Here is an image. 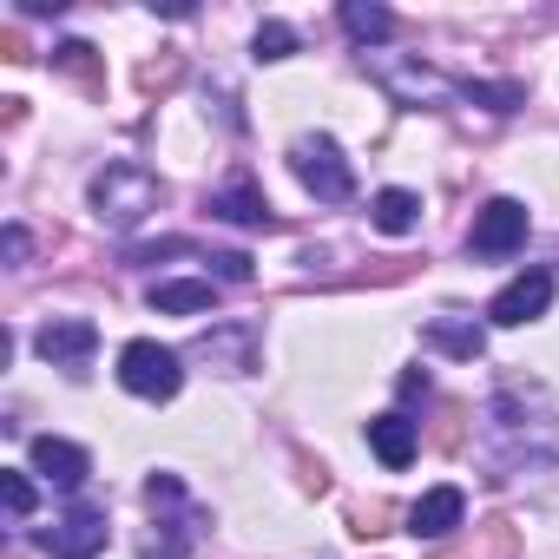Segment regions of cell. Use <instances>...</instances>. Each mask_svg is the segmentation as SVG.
I'll return each instance as SVG.
<instances>
[{"label":"cell","instance_id":"1","mask_svg":"<svg viewBox=\"0 0 559 559\" xmlns=\"http://www.w3.org/2000/svg\"><path fill=\"white\" fill-rule=\"evenodd\" d=\"M158 198H165V185H158L145 165H106V171L93 178V211H99V224H112V230L145 224V217L158 211Z\"/></svg>","mask_w":559,"mask_h":559},{"label":"cell","instance_id":"2","mask_svg":"<svg viewBox=\"0 0 559 559\" xmlns=\"http://www.w3.org/2000/svg\"><path fill=\"white\" fill-rule=\"evenodd\" d=\"M290 165H297L304 191H310V198H323V204H343V198L356 191V171H349V158H343V145H336L330 132L297 139V145H290Z\"/></svg>","mask_w":559,"mask_h":559},{"label":"cell","instance_id":"3","mask_svg":"<svg viewBox=\"0 0 559 559\" xmlns=\"http://www.w3.org/2000/svg\"><path fill=\"white\" fill-rule=\"evenodd\" d=\"M119 382H126V395H139V402H171V395L185 389V369H178V356L158 349V343H126V349H119Z\"/></svg>","mask_w":559,"mask_h":559},{"label":"cell","instance_id":"4","mask_svg":"<svg viewBox=\"0 0 559 559\" xmlns=\"http://www.w3.org/2000/svg\"><path fill=\"white\" fill-rule=\"evenodd\" d=\"M520 243H526V204L520 198H493L474 211V230H467L474 257H513Z\"/></svg>","mask_w":559,"mask_h":559},{"label":"cell","instance_id":"5","mask_svg":"<svg viewBox=\"0 0 559 559\" xmlns=\"http://www.w3.org/2000/svg\"><path fill=\"white\" fill-rule=\"evenodd\" d=\"M34 539L53 559H99L106 552V507H73L60 526H40Z\"/></svg>","mask_w":559,"mask_h":559},{"label":"cell","instance_id":"6","mask_svg":"<svg viewBox=\"0 0 559 559\" xmlns=\"http://www.w3.org/2000/svg\"><path fill=\"white\" fill-rule=\"evenodd\" d=\"M546 304H552V270H526V276H513V284L487 304V317H493L500 330H520V323L546 317Z\"/></svg>","mask_w":559,"mask_h":559},{"label":"cell","instance_id":"7","mask_svg":"<svg viewBox=\"0 0 559 559\" xmlns=\"http://www.w3.org/2000/svg\"><path fill=\"white\" fill-rule=\"evenodd\" d=\"M211 217H224V224H243V230H270L276 224V211H270V198L257 191V178H230L224 191H211V204H204Z\"/></svg>","mask_w":559,"mask_h":559},{"label":"cell","instance_id":"8","mask_svg":"<svg viewBox=\"0 0 559 559\" xmlns=\"http://www.w3.org/2000/svg\"><path fill=\"white\" fill-rule=\"evenodd\" d=\"M191 356L211 362V369H224V376H243V369H257V330L250 323H217L211 336H198Z\"/></svg>","mask_w":559,"mask_h":559},{"label":"cell","instance_id":"9","mask_svg":"<svg viewBox=\"0 0 559 559\" xmlns=\"http://www.w3.org/2000/svg\"><path fill=\"white\" fill-rule=\"evenodd\" d=\"M34 349H40V362H53V369H80V362L99 349V330H93L86 317H67V323H47V330L34 336Z\"/></svg>","mask_w":559,"mask_h":559},{"label":"cell","instance_id":"10","mask_svg":"<svg viewBox=\"0 0 559 559\" xmlns=\"http://www.w3.org/2000/svg\"><path fill=\"white\" fill-rule=\"evenodd\" d=\"M461 520H467V493H461V487H428V493L408 507V533H415V539H448Z\"/></svg>","mask_w":559,"mask_h":559},{"label":"cell","instance_id":"11","mask_svg":"<svg viewBox=\"0 0 559 559\" xmlns=\"http://www.w3.org/2000/svg\"><path fill=\"white\" fill-rule=\"evenodd\" d=\"M376 80L402 99V106H428V99H448V80L421 60H376Z\"/></svg>","mask_w":559,"mask_h":559},{"label":"cell","instance_id":"12","mask_svg":"<svg viewBox=\"0 0 559 559\" xmlns=\"http://www.w3.org/2000/svg\"><path fill=\"white\" fill-rule=\"evenodd\" d=\"M27 454H34V474H47L60 493H80V487H86V474H93L86 448H73V441H53V435H40Z\"/></svg>","mask_w":559,"mask_h":559},{"label":"cell","instance_id":"13","mask_svg":"<svg viewBox=\"0 0 559 559\" xmlns=\"http://www.w3.org/2000/svg\"><path fill=\"white\" fill-rule=\"evenodd\" d=\"M369 448H376L382 467H408L415 448H421V428H415L408 415H376V421H369Z\"/></svg>","mask_w":559,"mask_h":559},{"label":"cell","instance_id":"14","mask_svg":"<svg viewBox=\"0 0 559 559\" xmlns=\"http://www.w3.org/2000/svg\"><path fill=\"white\" fill-rule=\"evenodd\" d=\"M369 217H376V230H389V237H408V230L421 224V198H415V191H402V185H389V191H376Z\"/></svg>","mask_w":559,"mask_h":559},{"label":"cell","instance_id":"15","mask_svg":"<svg viewBox=\"0 0 559 559\" xmlns=\"http://www.w3.org/2000/svg\"><path fill=\"white\" fill-rule=\"evenodd\" d=\"M343 27H349V40H362V47H382V40L395 34V14L376 8V0H343Z\"/></svg>","mask_w":559,"mask_h":559},{"label":"cell","instance_id":"16","mask_svg":"<svg viewBox=\"0 0 559 559\" xmlns=\"http://www.w3.org/2000/svg\"><path fill=\"white\" fill-rule=\"evenodd\" d=\"M152 310L158 317H204L211 310V284H152Z\"/></svg>","mask_w":559,"mask_h":559},{"label":"cell","instance_id":"17","mask_svg":"<svg viewBox=\"0 0 559 559\" xmlns=\"http://www.w3.org/2000/svg\"><path fill=\"white\" fill-rule=\"evenodd\" d=\"M428 349H448V356H467V362H474V356L487 349V336H480L474 323H454V317H435V323H428Z\"/></svg>","mask_w":559,"mask_h":559},{"label":"cell","instance_id":"18","mask_svg":"<svg viewBox=\"0 0 559 559\" xmlns=\"http://www.w3.org/2000/svg\"><path fill=\"white\" fill-rule=\"evenodd\" d=\"M461 93H467L474 106H487V112H520V106H526V86H520V80H500V86H474V80H467Z\"/></svg>","mask_w":559,"mask_h":559},{"label":"cell","instance_id":"19","mask_svg":"<svg viewBox=\"0 0 559 559\" xmlns=\"http://www.w3.org/2000/svg\"><path fill=\"white\" fill-rule=\"evenodd\" d=\"M53 67H60V73H73V80H86V86L99 93V60H93V47H86V40L53 47Z\"/></svg>","mask_w":559,"mask_h":559},{"label":"cell","instance_id":"20","mask_svg":"<svg viewBox=\"0 0 559 559\" xmlns=\"http://www.w3.org/2000/svg\"><path fill=\"white\" fill-rule=\"evenodd\" d=\"M290 53H297V34L284 21H263L257 27V60H290Z\"/></svg>","mask_w":559,"mask_h":559},{"label":"cell","instance_id":"21","mask_svg":"<svg viewBox=\"0 0 559 559\" xmlns=\"http://www.w3.org/2000/svg\"><path fill=\"white\" fill-rule=\"evenodd\" d=\"M0 500H8L14 520H27V513H34V480H27V474H0Z\"/></svg>","mask_w":559,"mask_h":559},{"label":"cell","instance_id":"22","mask_svg":"<svg viewBox=\"0 0 559 559\" xmlns=\"http://www.w3.org/2000/svg\"><path fill=\"white\" fill-rule=\"evenodd\" d=\"M211 270L224 276V284H250V257H243V250H217Z\"/></svg>","mask_w":559,"mask_h":559},{"label":"cell","instance_id":"23","mask_svg":"<svg viewBox=\"0 0 559 559\" xmlns=\"http://www.w3.org/2000/svg\"><path fill=\"white\" fill-rule=\"evenodd\" d=\"M171 80H178V60H152V67H139V86H145V93H165Z\"/></svg>","mask_w":559,"mask_h":559},{"label":"cell","instance_id":"24","mask_svg":"<svg viewBox=\"0 0 559 559\" xmlns=\"http://www.w3.org/2000/svg\"><path fill=\"white\" fill-rule=\"evenodd\" d=\"M0 250H8V263H27V230L8 224V230H0Z\"/></svg>","mask_w":559,"mask_h":559}]
</instances>
